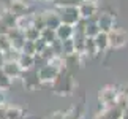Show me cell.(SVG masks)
Segmentation results:
<instances>
[{"mask_svg":"<svg viewBox=\"0 0 128 119\" xmlns=\"http://www.w3.org/2000/svg\"><path fill=\"white\" fill-rule=\"evenodd\" d=\"M60 21L62 24H66V26H73L74 27L81 19V14H79V10L78 7H65V8H60Z\"/></svg>","mask_w":128,"mask_h":119,"instance_id":"3","label":"cell"},{"mask_svg":"<svg viewBox=\"0 0 128 119\" xmlns=\"http://www.w3.org/2000/svg\"><path fill=\"white\" fill-rule=\"evenodd\" d=\"M6 8H8L16 18H22V16H28V14H30V13H28L27 3L22 2V0H10Z\"/></svg>","mask_w":128,"mask_h":119,"instance_id":"8","label":"cell"},{"mask_svg":"<svg viewBox=\"0 0 128 119\" xmlns=\"http://www.w3.org/2000/svg\"><path fill=\"white\" fill-rule=\"evenodd\" d=\"M108 38H109V48L112 49H119V48H124L125 44H128V32L120 27L112 29L108 33Z\"/></svg>","mask_w":128,"mask_h":119,"instance_id":"2","label":"cell"},{"mask_svg":"<svg viewBox=\"0 0 128 119\" xmlns=\"http://www.w3.org/2000/svg\"><path fill=\"white\" fill-rule=\"evenodd\" d=\"M10 86H11V79L5 75L3 70L0 68V91H3V89H10Z\"/></svg>","mask_w":128,"mask_h":119,"instance_id":"26","label":"cell"},{"mask_svg":"<svg viewBox=\"0 0 128 119\" xmlns=\"http://www.w3.org/2000/svg\"><path fill=\"white\" fill-rule=\"evenodd\" d=\"M122 119H128V114H124V116H122Z\"/></svg>","mask_w":128,"mask_h":119,"instance_id":"32","label":"cell"},{"mask_svg":"<svg viewBox=\"0 0 128 119\" xmlns=\"http://www.w3.org/2000/svg\"><path fill=\"white\" fill-rule=\"evenodd\" d=\"M98 27L100 32H106L109 33L114 29V14H108V13H100L98 14Z\"/></svg>","mask_w":128,"mask_h":119,"instance_id":"10","label":"cell"},{"mask_svg":"<svg viewBox=\"0 0 128 119\" xmlns=\"http://www.w3.org/2000/svg\"><path fill=\"white\" fill-rule=\"evenodd\" d=\"M73 35H74V29H73V26L60 24V26L56 29V37H57V40H60V41L70 40V38H73Z\"/></svg>","mask_w":128,"mask_h":119,"instance_id":"13","label":"cell"},{"mask_svg":"<svg viewBox=\"0 0 128 119\" xmlns=\"http://www.w3.org/2000/svg\"><path fill=\"white\" fill-rule=\"evenodd\" d=\"M40 38H43L44 41H46L48 44H51V43H54L57 40V37H56V30H52V29H43V30L40 32Z\"/></svg>","mask_w":128,"mask_h":119,"instance_id":"19","label":"cell"},{"mask_svg":"<svg viewBox=\"0 0 128 119\" xmlns=\"http://www.w3.org/2000/svg\"><path fill=\"white\" fill-rule=\"evenodd\" d=\"M62 49H63V56H68V54L74 52V43H73V38L62 41Z\"/></svg>","mask_w":128,"mask_h":119,"instance_id":"23","label":"cell"},{"mask_svg":"<svg viewBox=\"0 0 128 119\" xmlns=\"http://www.w3.org/2000/svg\"><path fill=\"white\" fill-rule=\"evenodd\" d=\"M117 91H119L120 95H124L128 98V84H122V86H117Z\"/></svg>","mask_w":128,"mask_h":119,"instance_id":"29","label":"cell"},{"mask_svg":"<svg viewBox=\"0 0 128 119\" xmlns=\"http://www.w3.org/2000/svg\"><path fill=\"white\" fill-rule=\"evenodd\" d=\"M6 119H22V110L18 106L6 108Z\"/></svg>","mask_w":128,"mask_h":119,"instance_id":"22","label":"cell"},{"mask_svg":"<svg viewBox=\"0 0 128 119\" xmlns=\"http://www.w3.org/2000/svg\"><path fill=\"white\" fill-rule=\"evenodd\" d=\"M40 56H41V57H43L46 62H49V61H51V59H52L54 56H56V54H54L52 48H51V44H48V46H46V48H44L43 51L40 52Z\"/></svg>","mask_w":128,"mask_h":119,"instance_id":"27","label":"cell"},{"mask_svg":"<svg viewBox=\"0 0 128 119\" xmlns=\"http://www.w3.org/2000/svg\"><path fill=\"white\" fill-rule=\"evenodd\" d=\"M98 54V48L95 41H93V38H87L86 37V46H84V56H87L88 59H93Z\"/></svg>","mask_w":128,"mask_h":119,"instance_id":"17","label":"cell"},{"mask_svg":"<svg viewBox=\"0 0 128 119\" xmlns=\"http://www.w3.org/2000/svg\"><path fill=\"white\" fill-rule=\"evenodd\" d=\"M35 2H38V0H35Z\"/></svg>","mask_w":128,"mask_h":119,"instance_id":"35","label":"cell"},{"mask_svg":"<svg viewBox=\"0 0 128 119\" xmlns=\"http://www.w3.org/2000/svg\"><path fill=\"white\" fill-rule=\"evenodd\" d=\"M58 72L56 67H52V65H44L41 67L40 70H38V78H40V81H41V86H51V84L54 83V79H56L58 76Z\"/></svg>","mask_w":128,"mask_h":119,"instance_id":"5","label":"cell"},{"mask_svg":"<svg viewBox=\"0 0 128 119\" xmlns=\"http://www.w3.org/2000/svg\"><path fill=\"white\" fill-rule=\"evenodd\" d=\"M22 54H28V56H35L36 54V48H35V41H26L22 46Z\"/></svg>","mask_w":128,"mask_h":119,"instance_id":"24","label":"cell"},{"mask_svg":"<svg viewBox=\"0 0 128 119\" xmlns=\"http://www.w3.org/2000/svg\"><path fill=\"white\" fill-rule=\"evenodd\" d=\"M86 0H54L57 8H65V7H79Z\"/></svg>","mask_w":128,"mask_h":119,"instance_id":"20","label":"cell"},{"mask_svg":"<svg viewBox=\"0 0 128 119\" xmlns=\"http://www.w3.org/2000/svg\"><path fill=\"white\" fill-rule=\"evenodd\" d=\"M3 105H5V103H2V102H0V110H2V106H3Z\"/></svg>","mask_w":128,"mask_h":119,"instance_id":"33","label":"cell"},{"mask_svg":"<svg viewBox=\"0 0 128 119\" xmlns=\"http://www.w3.org/2000/svg\"><path fill=\"white\" fill-rule=\"evenodd\" d=\"M101 111L104 113V116L108 119H122V116H124V110H122L120 106H117V105L104 108V110H101Z\"/></svg>","mask_w":128,"mask_h":119,"instance_id":"16","label":"cell"},{"mask_svg":"<svg viewBox=\"0 0 128 119\" xmlns=\"http://www.w3.org/2000/svg\"><path fill=\"white\" fill-rule=\"evenodd\" d=\"M48 119H63V111H56V113H52V114L49 116Z\"/></svg>","mask_w":128,"mask_h":119,"instance_id":"30","label":"cell"},{"mask_svg":"<svg viewBox=\"0 0 128 119\" xmlns=\"http://www.w3.org/2000/svg\"><path fill=\"white\" fill-rule=\"evenodd\" d=\"M3 70V73L6 75L10 79H16V78H21L22 76V70L21 67L18 65L16 61H3L2 67H0Z\"/></svg>","mask_w":128,"mask_h":119,"instance_id":"7","label":"cell"},{"mask_svg":"<svg viewBox=\"0 0 128 119\" xmlns=\"http://www.w3.org/2000/svg\"><path fill=\"white\" fill-rule=\"evenodd\" d=\"M98 33H100V27H98V24H96V22H87L86 37H87V38H95Z\"/></svg>","mask_w":128,"mask_h":119,"instance_id":"21","label":"cell"},{"mask_svg":"<svg viewBox=\"0 0 128 119\" xmlns=\"http://www.w3.org/2000/svg\"><path fill=\"white\" fill-rule=\"evenodd\" d=\"M24 38H26V41H36V40H40V30L35 29L33 26L24 29Z\"/></svg>","mask_w":128,"mask_h":119,"instance_id":"18","label":"cell"},{"mask_svg":"<svg viewBox=\"0 0 128 119\" xmlns=\"http://www.w3.org/2000/svg\"><path fill=\"white\" fill-rule=\"evenodd\" d=\"M81 116H82L81 108H73V110L63 113V119H81Z\"/></svg>","mask_w":128,"mask_h":119,"instance_id":"25","label":"cell"},{"mask_svg":"<svg viewBox=\"0 0 128 119\" xmlns=\"http://www.w3.org/2000/svg\"><path fill=\"white\" fill-rule=\"evenodd\" d=\"M92 119H108V117L104 116V113H103V111H98V113H96V114L93 116Z\"/></svg>","mask_w":128,"mask_h":119,"instance_id":"31","label":"cell"},{"mask_svg":"<svg viewBox=\"0 0 128 119\" xmlns=\"http://www.w3.org/2000/svg\"><path fill=\"white\" fill-rule=\"evenodd\" d=\"M0 21H2L8 29H11V27H18V18L14 16V14L10 11L8 8H5L3 11H2V14H0Z\"/></svg>","mask_w":128,"mask_h":119,"instance_id":"14","label":"cell"},{"mask_svg":"<svg viewBox=\"0 0 128 119\" xmlns=\"http://www.w3.org/2000/svg\"><path fill=\"white\" fill-rule=\"evenodd\" d=\"M22 84L27 91H35L41 86V81L38 78V70L36 68H30L27 72H22Z\"/></svg>","mask_w":128,"mask_h":119,"instance_id":"4","label":"cell"},{"mask_svg":"<svg viewBox=\"0 0 128 119\" xmlns=\"http://www.w3.org/2000/svg\"><path fill=\"white\" fill-rule=\"evenodd\" d=\"M48 46V43L46 41H44V40L43 38H40V40H36V41H35V48H36V54H40L41 51H43V49L44 48H46Z\"/></svg>","mask_w":128,"mask_h":119,"instance_id":"28","label":"cell"},{"mask_svg":"<svg viewBox=\"0 0 128 119\" xmlns=\"http://www.w3.org/2000/svg\"><path fill=\"white\" fill-rule=\"evenodd\" d=\"M82 57L84 56H79V54H76V52L68 54V56H63V65H65V70L68 73H71V75H74V72L82 64Z\"/></svg>","mask_w":128,"mask_h":119,"instance_id":"6","label":"cell"},{"mask_svg":"<svg viewBox=\"0 0 128 119\" xmlns=\"http://www.w3.org/2000/svg\"><path fill=\"white\" fill-rule=\"evenodd\" d=\"M79 14H81V19H90L92 16L98 14V3H93V2H82L79 7Z\"/></svg>","mask_w":128,"mask_h":119,"instance_id":"9","label":"cell"},{"mask_svg":"<svg viewBox=\"0 0 128 119\" xmlns=\"http://www.w3.org/2000/svg\"><path fill=\"white\" fill-rule=\"evenodd\" d=\"M117 95H119V91H117V86H104L100 89L98 92V100L103 105V110L104 108H109L112 105H116V100H117Z\"/></svg>","mask_w":128,"mask_h":119,"instance_id":"1","label":"cell"},{"mask_svg":"<svg viewBox=\"0 0 128 119\" xmlns=\"http://www.w3.org/2000/svg\"><path fill=\"white\" fill-rule=\"evenodd\" d=\"M46 2H51V0H46Z\"/></svg>","mask_w":128,"mask_h":119,"instance_id":"34","label":"cell"},{"mask_svg":"<svg viewBox=\"0 0 128 119\" xmlns=\"http://www.w3.org/2000/svg\"><path fill=\"white\" fill-rule=\"evenodd\" d=\"M43 14H44V21H46V27L48 29L56 30V29L62 24L60 14H58V11H56V10H46V11H43Z\"/></svg>","mask_w":128,"mask_h":119,"instance_id":"11","label":"cell"},{"mask_svg":"<svg viewBox=\"0 0 128 119\" xmlns=\"http://www.w3.org/2000/svg\"><path fill=\"white\" fill-rule=\"evenodd\" d=\"M16 62H18V65L21 67L22 72H27V70H30V68H35V57H33V56H28V54L19 52Z\"/></svg>","mask_w":128,"mask_h":119,"instance_id":"12","label":"cell"},{"mask_svg":"<svg viewBox=\"0 0 128 119\" xmlns=\"http://www.w3.org/2000/svg\"><path fill=\"white\" fill-rule=\"evenodd\" d=\"M93 41H95L96 48H98V52H104V51H108V48H109V38H108L106 32H100L93 38Z\"/></svg>","mask_w":128,"mask_h":119,"instance_id":"15","label":"cell"}]
</instances>
